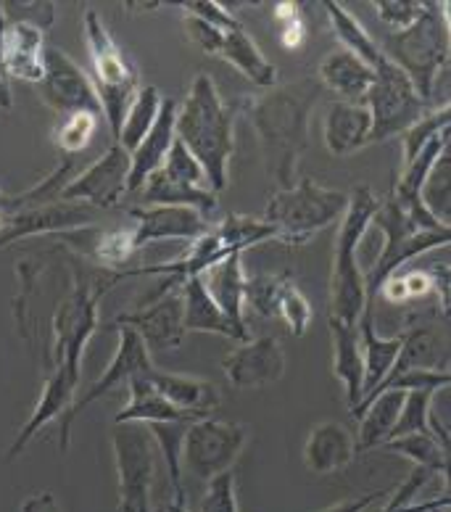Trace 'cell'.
Listing matches in <instances>:
<instances>
[{
	"label": "cell",
	"instance_id": "cell-1",
	"mask_svg": "<svg viewBox=\"0 0 451 512\" xmlns=\"http://www.w3.org/2000/svg\"><path fill=\"white\" fill-rule=\"evenodd\" d=\"M320 93L317 77H301L238 101V111L246 114L259 135L264 167L277 191L296 185V169L309 146V119Z\"/></svg>",
	"mask_w": 451,
	"mask_h": 512
},
{
	"label": "cell",
	"instance_id": "cell-2",
	"mask_svg": "<svg viewBox=\"0 0 451 512\" xmlns=\"http://www.w3.org/2000/svg\"><path fill=\"white\" fill-rule=\"evenodd\" d=\"M238 114V103L219 96L209 74H198L182 106H177V140L201 161L214 193H222L230 183Z\"/></svg>",
	"mask_w": 451,
	"mask_h": 512
},
{
	"label": "cell",
	"instance_id": "cell-3",
	"mask_svg": "<svg viewBox=\"0 0 451 512\" xmlns=\"http://www.w3.org/2000/svg\"><path fill=\"white\" fill-rule=\"evenodd\" d=\"M380 198L370 185H357L349 193V206L341 217L333 249V272H330V317L349 325H359V317L367 312L364 272L359 270L357 251L364 235L372 227V217Z\"/></svg>",
	"mask_w": 451,
	"mask_h": 512
},
{
	"label": "cell",
	"instance_id": "cell-4",
	"mask_svg": "<svg viewBox=\"0 0 451 512\" xmlns=\"http://www.w3.org/2000/svg\"><path fill=\"white\" fill-rule=\"evenodd\" d=\"M346 206L349 193L325 188L304 177L301 183L277 191L270 198L262 220L275 230V241L285 246H304L314 235L341 222Z\"/></svg>",
	"mask_w": 451,
	"mask_h": 512
},
{
	"label": "cell",
	"instance_id": "cell-5",
	"mask_svg": "<svg viewBox=\"0 0 451 512\" xmlns=\"http://www.w3.org/2000/svg\"><path fill=\"white\" fill-rule=\"evenodd\" d=\"M85 43H88L90 66H93V85L101 101L103 122L109 125L111 135L117 140L122 122L127 117L132 98L138 93V69L130 56L119 48L109 27L95 11H85Z\"/></svg>",
	"mask_w": 451,
	"mask_h": 512
},
{
	"label": "cell",
	"instance_id": "cell-6",
	"mask_svg": "<svg viewBox=\"0 0 451 512\" xmlns=\"http://www.w3.org/2000/svg\"><path fill=\"white\" fill-rule=\"evenodd\" d=\"M393 64L404 69L422 101H430L441 69L449 64V30L438 3H428L425 14L409 30L391 32L380 45Z\"/></svg>",
	"mask_w": 451,
	"mask_h": 512
},
{
	"label": "cell",
	"instance_id": "cell-7",
	"mask_svg": "<svg viewBox=\"0 0 451 512\" xmlns=\"http://www.w3.org/2000/svg\"><path fill=\"white\" fill-rule=\"evenodd\" d=\"M248 439H251V428L246 423H230L219 417L193 420L185 433L182 465L190 470V476L209 483L211 478L233 470Z\"/></svg>",
	"mask_w": 451,
	"mask_h": 512
},
{
	"label": "cell",
	"instance_id": "cell-8",
	"mask_svg": "<svg viewBox=\"0 0 451 512\" xmlns=\"http://www.w3.org/2000/svg\"><path fill=\"white\" fill-rule=\"evenodd\" d=\"M364 106L370 109L372 117L370 146L401 135L407 127L415 125L425 111H430L428 101H422L412 80L393 61L375 72V85L364 98Z\"/></svg>",
	"mask_w": 451,
	"mask_h": 512
},
{
	"label": "cell",
	"instance_id": "cell-9",
	"mask_svg": "<svg viewBox=\"0 0 451 512\" xmlns=\"http://www.w3.org/2000/svg\"><path fill=\"white\" fill-rule=\"evenodd\" d=\"M119 512H151V486L156 470V449L143 423H117L114 428Z\"/></svg>",
	"mask_w": 451,
	"mask_h": 512
},
{
	"label": "cell",
	"instance_id": "cell-10",
	"mask_svg": "<svg viewBox=\"0 0 451 512\" xmlns=\"http://www.w3.org/2000/svg\"><path fill=\"white\" fill-rule=\"evenodd\" d=\"M114 328L119 330L117 354H114V359L109 362V367L103 370L101 378H98V381H95L85 394H77V402L72 404V410L66 412V415L59 420V452L61 454L69 452V444H72V425L85 407L98 402L101 396L111 394L114 388L127 386L135 375L153 370L151 352H148L146 344H143V338H140L132 328H124V325H114Z\"/></svg>",
	"mask_w": 451,
	"mask_h": 512
},
{
	"label": "cell",
	"instance_id": "cell-11",
	"mask_svg": "<svg viewBox=\"0 0 451 512\" xmlns=\"http://www.w3.org/2000/svg\"><path fill=\"white\" fill-rule=\"evenodd\" d=\"M37 93H40L43 106H48L59 117L80 114V111H90V114L103 117L93 80L82 72L77 61L69 59L59 48L45 51V77L37 85Z\"/></svg>",
	"mask_w": 451,
	"mask_h": 512
},
{
	"label": "cell",
	"instance_id": "cell-12",
	"mask_svg": "<svg viewBox=\"0 0 451 512\" xmlns=\"http://www.w3.org/2000/svg\"><path fill=\"white\" fill-rule=\"evenodd\" d=\"M130 167V154L119 143H111L106 154L98 156L88 169H82L80 175L72 177V183L61 193V201H77V204H88L93 209H111L127 193Z\"/></svg>",
	"mask_w": 451,
	"mask_h": 512
},
{
	"label": "cell",
	"instance_id": "cell-13",
	"mask_svg": "<svg viewBox=\"0 0 451 512\" xmlns=\"http://www.w3.org/2000/svg\"><path fill=\"white\" fill-rule=\"evenodd\" d=\"M95 209L77 201H53V204L30 206L22 212L8 214L0 222V249H6L16 241L40 238V235H59L74 227L93 225Z\"/></svg>",
	"mask_w": 451,
	"mask_h": 512
},
{
	"label": "cell",
	"instance_id": "cell-14",
	"mask_svg": "<svg viewBox=\"0 0 451 512\" xmlns=\"http://www.w3.org/2000/svg\"><path fill=\"white\" fill-rule=\"evenodd\" d=\"M114 325H124V328L135 330L143 338L148 352H172L185 338L180 288L161 293V296H151L135 312L119 315Z\"/></svg>",
	"mask_w": 451,
	"mask_h": 512
},
{
	"label": "cell",
	"instance_id": "cell-15",
	"mask_svg": "<svg viewBox=\"0 0 451 512\" xmlns=\"http://www.w3.org/2000/svg\"><path fill=\"white\" fill-rule=\"evenodd\" d=\"M130 217L135 220L132 227V249L138 254L148 243L159 241H198L211 230L214 222L204 217L196 209L188 206H143V209H130Z\"/></svg>",
	"mask_w": 451,
	"mask_h": 512
},
{
	"label": "cell",
	"instance_id": "cell-16",
	"mask_svg": "<svg viewBox=\"0 0 451 512\" xmlns=\"http://www.w3.org/2000/svg\"><path fill=\"white\" fill-rule=\"evenodd\" d=\"M222 370H225L227 383L241 391L267 388L285 375L283 346L275 336L251 338L227 354Z\"/></svg>",
	"mask_w": 451,
	"mask_h": 512
},
{
	"label": "cell",
	"instance_id": "cell-17",
	"mask_svg": "<svg viewBox=\"0 0 451 512\" xmlns=\"http://www.w3.org/2000/svg\"><path fill=\"white\" fill-rule=\"evenodd\" d=\"M451 243V227H441V230H425V233H415L409 238H383V249L375 256V262L370 264V270L364 275V291H367V312H375V301L393 272H399L407 262H412L415 256L428 254L433 249L449 246Z\"/></svg>",
	"mask_w": 451,
	"mask_h": 512
},
{
	"label": "cell",
	"instance_id": "cell-18",
	"mask_svg": "<svg viewBox=\"0 0 451 512\" xmlns=\"http://www.w3.org/2000/svg\"><path fill=\"white\" fill-rule=\"evenodd\" d=\"M45 32L32 24H6V32L0 37V69L8 80L32 82L40 85L45 77Z\"/></svg>",
	"mask_w": 451,
	"mask_h": 512
},
{
	"label": "cell",
	"instance_id": "cell-19",
	"mask_svg": "<svg viewBox=\"0 0 451 512\" xmlns=\"http://www.w3.org/2000/svg\"><path fill=\"white\" fill-rule=\"evenodd\" d=\"M177 140V101L175 98H164L161 111L148 135L140 140V146L130 154V183H127V193H138L151 175H156L164 161H167L169 151Z\"/></svg>",
	"mask_w": 451,
	"mask_h": 512
},
{
	"label": "cell",
	"instance_id": "cell-20",
	"mask_svg": "<svg viewBox=\"0 0 451 512\" xmlns=\"http://www.w3.org/2000/svg\"><path fill=\"white\" fill-rule=\"evenodd\" d=\"M357 457V436L343 423L325 420L309 431L304 441V465L314 476H333L349 468Z\"/></svg>",
	"mask_w": 451,
	"mask_h": 512
},
{
	"label": "cell",
	"instance_id": "cell-21",
	"mask_svg": "<svg viewBox=\"0 0 451 512\" xmlns=\"http://www.w3.org/2000/svg\"><path fill=\"white\" fill-rule=\"evenodd\" d=\"M372 117L364 103L335 101L322 122V140L330 154L343 159L370 146Z\"/></svg>",
	"mask_w": 451,
	"mask_h": 512
},
{
	"label": "cell",
	"instance_id": "cell-22",
	"mask_svg": "<svg viewBox=\"0 0 451 512\" xmlns=\"http://www.w3.org/2000/svg\"><path fill=\"white\" fill-rule=\"evenodd\" d=\"M204 288L209 291V296L214 299L225 317L233 322L235 328L246 333V301H243V293H246V270H243V254H233L217 262L214 267H209L206 272L198 275Z\"/></svg>",
	"mask_w": 451,
	"mask_h": 512
},
{
	"label": "cell",
	"instance_id": "cell-23",
	"mask_svg": "<svg viewBox=\"0 0 451 512\" xmlns=\"http://www.w3.org/2000/svg\"><path fill=\"white\" fill-rule=\"evenodd\" d=\"M317 82L325 90L335 93L338 101L364 103L370 88L375 85V72L359 56L346 48H338L320 61Z\"/></svg>",
	"mask_w": 451,
	"mask_h": 512
},
{
	"label": "cell",
	"instance_id": "cell-24",
	"mask_svg": "<svg viewBox=\"0 0 451 512\" xmlns=\"http://www.w3.org/2000/svg\"><path fill=\"white\" fill-rule=\"evenodd\" d=\"M151 383L156 386L167 402H172L180 412L190 415L193 420L211 417V412L219 407V388L217 383L196 378V375H180V373H164L159 367L151 370Z\"/></svg>",
	"mask_w": 451,
	"mask_h": 512
},
{
	"label": "cell",
	"instance_id": "cell-25",
	"mask_svg": "<svg viewBox=\"0 0 451 512\" xmlns=\"http://www.w3.org/2000/svg\"><path fill=\"white\" fill-rule=\"evenodd\" d=\"M182 293V325L185 333H214V336L230 338L238 344L251 341V336L241 333L233 322L227 320L225 312L214 304L201 278H190L180 286Z\"/></svg>",
	"mask_w": 451,
	"mask_h": 512
},
{
	"label": "cell",
	"instance_id": "cell-26",
	"mask_svg": "<svg viewBox=\"0 0 451 512\" xmlns=\"http://www.w3.org/2000/svg\"><path fill=\"white\" fill-rule=\"evenodd\" d=\"M330 341H333V375L343 383L349 412L364 396V359L359 325H349L330 317Z\"/></svg>",
	"mask_w": 451,
	"mask_h": 512
},
{
	"label": "cell",
	"instance_id": "cell-27",
	"mask_svg": "<svg viewBox=\"0 0 451 512\" xmlns=\"http://www.w3.org/2000/svg\"><path fill=\"white\" fill-rule=\"evenodd\" d=\"M359 341H362V359H364V396H362V402H364V399H367V396L380 386V383L386 381L388 373L393 370L401 349H404V344H407V333H401V336H393V338L378 336V330H375V312H364V315L359 317Z\"/></svg>",
	"mask_w": 451,
	"mask_h": 512
},
{
	"label": "cell",
	"instance_id": "cell-28",
	"mask_svg": "<svg viewBox=\"0 0 451 512\" xmlns=\"http://www.w3.org/2000/svg\"><path fill=\"white\" fill-rule=\"evenodd\" d=\"M433 293L441 301V309L446 315L449 312V267L393 272L380 288L378 299H386L388 304H415V301L428 299Z\"/></svg>",
	"mask_w": 451,
	"mask_h": 512
},
{
	"label": "cell",
	"instance_id": "cell-29",
	"mask_svg": "<svg viewBox=\"0 0 451 512\" xmlns=\"http://www.w3.org/2000/svg\"><path fill=\"white\" fill-rule=\"evenodd\" d=\"M219 59H225L227 64H233L246 80L254 82L256 88L270 90L277 85L275 64L264 56L262 48L256 45L254 37L248 35V30L243 24H238V27L225 32V43H222Z\"/></svg>",
	"mask_w": 451,
	"mask_h": 512
},
{
	"label": "cell",
	"instance_id": "cell-30",
	"mask_svg": "<svg viewBox=\"0 0 451 512\" xmlns=\"http://www.w3.org/2000/svg\"><path fill=\"white\" fill-rule=\"evenodd\" d=\"M127 391H130V402L124 410L117 412L114 423H169V420H193L190 415L180 412L172 402H167L164 396L156 391V386L151 383V370L148 373L135 375L130 383H127Z\"/></svg>",
	"mask_w": 451,
	"mask_h": 512
},
{
	"label": "cell",
	"instance_id": "cell-31",
	"mask_svg": "<svg viewBox=\"0 0 451 512\" xmlns=\"http://www.w3.org/2000/svg\"><path fill=\"white\" fill-rule=\"evenodd\" d=\"M404 396L407 391H399V388H386L380 391L375 399L364 404L359 420V439H357V452H370V449H378L383 441H388L393 425L399 420L401 404H404Z\"/></svg>",
	"mask_w": 451,
	"mask_h": 512
},
{
	"label": "cell",
	"instance_id": "cell-32",
	"mask_svg": "<svg viewBox=\"0 0 451 512\" xmlns=\"http://www.w3.org/2000/svg\"><path fill=\"white\" fill-rule=\"evenodd\" d=\"M140 196L148 206H188L204 217L217 209V193L209 188H193L188 183H180L175 177H169L164 169L148 177L146 185L140 188Z\"/></svg>",
	"mask_w": 451,
	"mask_h": 512
},
{
	"label": "cell",
	"instance_id": "cell-33",
	"mask_svg": "<svg viewBox=\"0 0 451 512\" xmlns=\"http://www.w3.org/2000/svg\"><path fill=\"white\" fill-rule=\"evenodd\" d=\"M380 452L401 454L407 460L415 462V468L430 470L433 476H444L449 470V449L438 444V439L430 431L425 433H407V436H396L380 444Z\"/></svg>",
	"mask_w": 451,
	"mask_h": 512
},
{
	"label": "cell",
	"instance_id": "cell-34",
	"mask_svg": "<svg viewBox=\"0 0 451 512\" xmlns=\"http://www.w3.org/2000/svg\"><path fill=\"white\" fill-rule=\"evenodd\" d=\"M161 103H164V96L159 93V88H153V85L138 88V93H135V98L130 103V109H127V117L122 122V130H119L114 143H119L127 154H132L140 146V140L148 135L156 117H159Z\"/></svg>",
	"mask_w": 451,
	"mask_h": 512
},
{
	"label": "cell",
	"instance_id": "cell-35",
	"mask_svg": "<svg viewBox=\"0 0 451 512\" xmlns=\"http://www.w3.org/2000/svg\"><path fill=\"white\" fill-rule=\"evenodd\" d=\"M193 420H169V423H148L146 431L161 449L164 460H167L169 483H172V494L175 499H185L182 489V447H185V433Z\"/></svg>",
	"mask_w": 451,
	"mask_h": 512
},
{
	"label": "cell",
	"instance_id": "cell-36",
	"mask_svg": "<svg viewBox=\"0 0 451 512\" xmlns=\"http://www.w3.org/2000/svg\"><path fill=\"white\" fill-rule=\"evenodd\" d=\"M103 125L101 114H90V111H80V114H69V117H59L56 127L51 132V140L56 151L61 156H77L93 143Z\"/></svg>",
	"mask_w": 451,
	"mask_h": 512
},
{
	"label": "cell",
	"instance_id": "cell-37",
	"mask_svg": "<svg viewBox=\"0 0 451 512\" xmlns=\"http://www.w3.org/2000/svg\"><path fill=\"white\" fill-rule=\"evenodd\" d=\"M449 122H451V109H449V103H444L441 109L425 111L415 125L401 132V156H404V167L417 159V154H420L422 148L428 146L430 140H436L438 135L449 132Z\"/></svg>",
	"mask_w": 451,
	"mask_h": 512
},
{
	"label": "cell",
	"instance_id": "cell-38",
	"mask_svg": "<svg viewBox=\"0 0 451 512\" xmlns=\"http://www.w3.org/2000/svg\"><path fill=\"white\" fill-rule=\"evenodd\" d=\"M217 233L227 241V246L238 254L254 249L259 243L272 241L275 238V230L264 220H256V217H248V214H227L225 220L214 222Z\"/></svg>",
	"mask_w": 451,
	"mask_h": 512
},
{
	"label": "cell",
	"instance_id": "cell-39",
	"mask_svg": "<svg viewBox=\"0 0 451 512\" xmlns=\"http://www.w3.org/2000/svg\"><path fill=\"white\" fill-rule=\"evenodd\" d=\"M288 280H291L288 272H283V275H254V278H246V293H243L246 309H254L256 315L264 317V320L277 317L280 293H283Z\"/></svg>",
	"mask_w": 451,
	"mask_h": 512
},
{
	"label": "cell",
	"instance_id": "cell-40",
	"mask_svg": "<svg viewBox=\"0 0 451 512\" xmlns=\"http://www.w3.org/2000/svg\"><path fill=\"white\" fill-rule=\"evenodd\" d=\"M438 391H407L404 404H401L399 420L393 425V431L388 439L396 436H407V433H425L428 431L430 407H433V396Z\"/></svg>",
	"mask_w": 451,
	"mask_h": 512
},
{
	"label": "cell",
	"instance_id": "cell-41",
	"mask_svg": "<svg viewBox=\"0 0 451 512\" xmlns=\"http://www.w3.org/2000/svg\"><path fill=\"white\" fill-rule=\"evenodd\" d=\"M277 317L285 322V328L291 336H304L306 328H309V322H312V307H309V301H306L304 293L299 291L296 286V280H288L280 293V304H277Z\"/></svg>",
	"mask_w": 451,
	"mask_h": 512
},
{
	"label": "cell",
	"instance_id": "cell-42",
	"mask_svg": "<svg viewBox=\"0 0 451 512\" xmlns=\"http://www.w3.org/2000/svg\"><path fill=\"white\" fill-rule=\"evenodd\" d=\"M161 169H164L169 177L180 180V183H188V185H193V188H209L211 191L209 177H206L204 167H201V161L190 154L188 148L182 146L180 140H175V146H172V151H169L167 161H164V167Z\"/></svg>",
	"mask_w": 451,
	"mask_h": 512
},
{
	"label": "cell",
	"instance_id": "cell-43",
	"mask_svg": "<svg viewBox=\"0 0 451 512\" xmlns=\"http://www.w3.org/2000/svg\"><path fill=\"white\" fill-rule=\"evenodd\" d=\"M3 14H6V22L14 24V22H22V24H32L37 30H48L56 19V6L53 3H40V0H6L3 3Z\"/></svg>",
	"mask_w": 451,
	"mask_h": 512
},
{
	"label": "cell",
	"instance_id": "cell-44",
	"mask_svg": "<svg viewBox=\"0 0 451 512\" xmlns=\"http://www.w3.org/2000/svg\"><path fill=\"white\" fill-rule=\"evenodd\" d=\"M375 8H378L380 22L386 24L388 30L404 32L425 14L428 3H420V0H378Z\"/></svg>",
	"mask_w": 451,
	"mask_h": 512
},
{
	"label": "cell",
	"instance_id": "cell-45",
	"mask_svg": "<svg viewBox=\"0 0 451 512\" xmlns=\"http://www.w3.org/2000/svg\"><path fill=\"white\" fill-rule=\"evenodd\" d=\"M201 512H241L238 497H235V476L233 470H227L222 476L211 478L206 489Z\"/></svg>",
	"mask_w": 451,
	"mask_h": 512
},
{
	"label": "cell",
	"instance_id": "cell-46",
	"mask_svg": "<svg viewBox=\"0 0 451 512\" xmlns=\"http://www.w3.org/2000/svg\"><path fill=\"white\" fill-rule=\"evenodd\" d=\"M182 27H185V35H188V40L196 45L198 51L209 53V56H219L222 43H225L227 30H219V27H214V24L204 22V19H198V16H190V14H185Z\"/></svg>",
	"mask_w": 451,
	"mask_h": 512
},
{
	"label": "cell",
	"instance_id": "cell-47",
	"mask_svg": "<svg viewBox=\"0 0 451 512\" xmlns=\"http://www.w3.org/2000/svg\"><path fill=\"white\" fill-rule=\"evenodd\" d=\"M182 11L214 24L219 30H233V27L241 24L225 6H222V3H214V0H190V3H182Z\"/></svg>",
	"mask_w": 451,
	"mask_h": 512
},
{
	"label": "cell",
	"instance_id": "cell-48",
	"mask_svg": "<svg viewBox=\"0 0 451 512\" xmlns=\"http://www.w3.org/2000/svg\"><path fill=\"white\" fill-rule=\"evenodd\" d=\"M19 512H64L59 505V499L53 497L51 491H37L30 499H24V505Z\"/></svg>",
	"mask_w": 451,
	"mask_h": 512
},
{
	"label": "cell",
	"instance_id": "cell-49",
	"mask_svg": "<svg viewBox=\"0 0 451 512\" xmlns=\"http://www.w3.org/2000/svg\"><path fill=\"white\" fill-rule=\"evenodd\" d=\"M449 502H451L449 494L430 499V502H417V505H409V507H393L391 502H388L380 512H433V510H444V507H449Z\"/></svg>",
	"mask_w": 451,
	"mask_h": 512
},
{
	"label": "cell",
	"instance_id": "cell-50",
	"mask_svg": "<svg viewBox=\"0 0 451 512\" xmlns=\"http://www.w3.org/2000/svg\"><path fill=\"white\" fill-rule=\"evenodd\" d=\"M14 106V93H11V85H8V77L0 69V109L11 111Z\"/></svg>",
	"mask_w": 451,
	"mask_h": 512
},
{
	"label": "cell",
	"instance_id": "cell-51",
	"mask_svg": "<svg viewBox=\"0 0 451 512\" xmlns=\"http://www.w3.org/2000/svg\"><path fill=\"white\" fill-rule=\"evenodd\" d=\"M156 512H188V505H185V499H172V502H164Z\"/></svg>",
	"mask_w": 451,
	"mask_h": 512
},
{
	"label": "cell",
	"instance_id": "cell-52",
	"mask_svg": "<svg viewBox=\"0 0 451 512\" xmlns=\"http://www.w3.org/2000/svg\"><path fill=\"white\" fill-rule=\"evenodd\" d=\"M6 14H3V3H0V37H3V32H6Z\"/></svg>",
	"mask_w": 451,
	"mask_h": 512
},
{
	"label": "cell",
	"instance_id": "cell-53",
	"mask_svg": "<svg viewBox=\"0 0 451 512\" xmlns=\"http://www.w3.org/2000/svg\"><path fill=\"white\" fill-rule=\"evenodd\" d=\"M3 204H6V193L0 191V222H3Z\"/></svg>",
	"mask_w": 451,
	"mask_h": 512
},
{
	"label": "cell",
	"instance_id": "cell-54",
	"mask_svg": "<svg viewBox=\"0 0 451 512\" xmlns=\"http://www.w3.org/2000/svg\"><path fill=\"white\" fill-rule=\"evenodd\" d=\"M444 510H446V507H444ZM444 510H433V512H444Z\"/></svg>",
	"mask_w": 451,
	"mask_h": 512
}]
</instances>
